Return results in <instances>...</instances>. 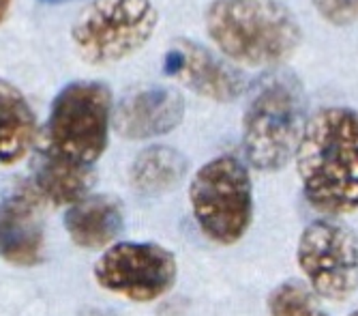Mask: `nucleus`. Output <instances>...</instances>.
I'll use <instances>...</instances> for the list:
<instances>
[{"label":"nucleus","instance_id":"obj_1","mask_svg":"<svg viewBox=\"0 0 358 316\" xmlns=\"http://www.w3.org/2000/svg\"><path fill=\"white\" fill-rule=\"evenodd\" d=\"M294 160L303 194L315 211L339 217L358 209V112L339 106L315 112Z\"/></svg>","mask_w":358,"mask_h":316},{"label":"nucleus","instance_id":"obj_2","mask_svg":"<svg viewBox=\"0 0 358 316\" xmlns=\"http://www.w3.org/2000/svg\"><path fill=\"white\" fill-rule=\"evenodd\" d=\"M213 43L234 62L275 67L301 46V24L279 0H215L206 11Z\"/></svg>","mask_w":358,"mask_h":316},{"label":"nucleus","instance_id":"obj_3","mask_svg":"<svg viewBox=\"0 0 358 316\" xmlns=\"http://www.w3.org/2000/svg\"><path fill=\"white\" fill-rule=\"evenodd\" d=\"M305 90L292 71L259 80L243 118V151L251 168L277 172L294 160L305 132Z\"/></svg>","mask_w":358,"mask_h":316},{"label":"nucleus","instance_id":"obj_4","mask_svg":"<svg viewBox=\"0 0 358 316\" xmlns=\"http://www.w3.org/2000/svg\"><path fill=\"white\" fill-rule=\"evenodd\" d=\"M191 213L198 228L217 245L238 243L253 222V185L245 162L219 155L189 183Z\"/></svg>","mask_w":358,"mask_h":316},{"label":"nucleus","instance_id":"obj_5","mask_svg":"<svg viewBox=\"0 0 358 316\" xmlns=\"http://www.w3.org/2000/svg\"><path fill=\"white\" fill-rule=\"evenodd\" d=\"M112 121V95L106 84L92 80L71 82L52 104L43 149L92 166L108 149Z\"/></svg>","mask_w":358,"mask_h":316},{"label":"nucleus","instance_id":"obj_6","mask_svg":"<svg viewBox=\"0 0 358 316\" xmlns=\"http://www.w3.org/2000/svg\"><path fill=\"white\" fill-rule=\"evenodd\" d=\"M157 22L150 0H92L76 18L71 41L82 60L110 65L142 50Z\"/></svg>","mask_w":358,"mask_h":316},{"label":"nucleus","instance_id":"obj_7","mask_svg":"<svg viewBox=\"0 0 358 316\" xmlns=\"http://www.w3.org/2000/svg\"><path fill=\"white\" fill-rule=\"evenodd\" d=\"M296 263L324 301L341 303L358 291V235L337 217H320L303 228Z\"/></svg>","mask_w":358,"mask_h":316},{"label":"nucleus","instance_id":"obj_8","mask_svg":"<svg viewBox=\"0 0 358 316\" xmlns=\"http://www.w3.org/2000/svg\"><path fill=\"white\" fill-rule=\"evenodd\" d=\"M92 275L108 293L148 303L174 289L178 263L174 252L159 243L116 241L94 263Z\"/></svg>","mask_w":358,"mask_h":316},{"label":"nucleus","instance_id":"obj_9","mask_svg":"<svg viewBox=\"0 0 358 316\" xmlns=\"http://www.w3.org/2000/svg\"><path fill=\"white\" fill-rule=\"evenodd\" d=\"M43 198L32 185H22L0 200V259L15 267L43 261Z\"/></svg>","mask_w":358,"mask_h":316},{"label":"nucleus","instance_id":"obj_10","mask_svg":"<svg viewBox=\"0 0 358 316\" xmlns=\"http://www.w3.org/2000/svg\"><path fill=\"white\" fill-rule=\"evenodd\" d=\"M164 74L213 102H232L245 90V78L191 39H176L164 56Z\"/></svg>","mask_w":358,"mask_h":316},{"label":"nucleus","instance_id":"obj_11","mask_svg":"<svg viewBox=\"0 0 358 316\" xmlns=\"http://www.w3.org/2000/svg\"><path fill=\"white\" fill-rule=\"evenodd\" d=\"M185 116L182 95L170 86H144L116 106L114 130L127 140H150L176 130Z\"/></svg>","mask_w":358,"mask_h":316},{"label":"nucleus","instance_id":"obj_12","mask_svg":"<svg viewBox=\"0 0 358 316\" xmlns=\"http://www.w3.org/2000/svg\"><path fill=\"white\" fill-rule=\"evenodd\" d=\"M124 226L122 205L108 194L86 196L78 205L69 207L64 215V228L71 241L84 249H99L114 245Z\"/></svg>","mask_w":358,"mask_h":316},{"label":"nucleus","instance_id":"obj_13","mask_svg":"<svg viewBox=\"0 0 358 316\" xmlns=\"http://www.w3.org/2000/svg\"><path fill=\"white\" fill-rule=\"evenodd\" d=\"M94 183L92 166H84L60 157L52 151H41L32 187L37 189L43 202L52 205H78L84 200Z\"/></svg>","mask_w":358,"mask_h":316},{"label":"nucleus","instance_id":"obj_14","mask_svg":"<svg viewBox=\"0 0 358 316\" xmlns=\"http://www.w3.org/2000/svg\"><path fill=\"white\" fill-rule=\"evenodd\" d=\"M35 140V112L11 82L0 78V164H15Z\"/></svg>","mask_w":358,"mask_h":316},{"label":"nucleus","instance_id":"obj_15","mask_svg":"<svg viewBox=\"0 0 358 316\" xmlns=\"http://www.w3.org/2000/svg\"><path fill=\"white\" fill-rule=\"evenodd\" d=\"M189 162L182 153L172 146L155 144L144 149L131 164V185L140 194L159 196L172 192L176 185L185 179Z\"/></svg>","mask_w":358,"mask_h":316},{"label":"nucleus","instance_id":"obj_16","mask_svg":"<svg viewBox=\"0 0 358 316\" xmlns=\"http://www.w3.org/2000/svg\"><path fill=\"white\" fill-rule=\"evenodd\" d=\"M268 316H329L322 299L296 280L281 282L266 299Z\"/></svg>","mask_w":358,"mask_h":316},{"label":"nucleus","instance_id":"obj_17","mask_svg":"<svg viewBox=\"0 0 358 316\" xmlns=\"http://www.w3.org/2000/svg\"><path fill=\"white\" fill-rule=\"evenodd\" d=\"M320 18L335 26H350L358 22V0H311Z\"/></svg>","mask_w":358,"mask_h":316},{"label":"nucleus","instance_id":"obj_18","mask_svg":"<svg viewBox=\"0 0 358 316\" xmlns=\"http://www.w3.org/2000/svg\"><path fill=\"white\" fill-rule=\"evenodd\" d=\"M9 7H11V0H0V22L5 20V15H7Z\"/></svg>","mask_w":358,"mask_h":316},{"label":"nucleus","instance_id":"obj_19","mask_svg":"<svg viewBox=\"0 0 358 316\" xmlns=\"http://www.w3.org/2000/svg\"><path fill=\"white\" fill-rule=\"evenodd\" d=\"M41 3H50V5H60V3H71V0H41Z\"/></svg>","mask_w":358,"mask_h":316},{"label":"nucleus","instance_id":"obj_20","mask_svg":"<svg viewBox=\"0 0 358 316\" xmlns=\"http://www.w3.org/2000/svg\"><path fill=\"white\" fill-rule=\"evenodd\" d=\"M348 316H358V310H354L352 314H348Z\"/></svg>","mask_w":358,"mask_h":316}]
</instances>
